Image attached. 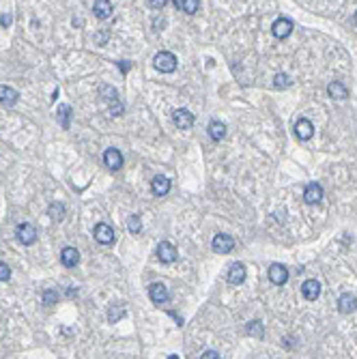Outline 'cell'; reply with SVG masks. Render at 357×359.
I'll use <instances>...</instances> for the list:
<instances>
[{
    "label": "cell",
    "mask_w": 357,
    "mask_h": 359,
    "mask_svg": "<svg viewBox=\"0 0 357 359\" xmlns=\"http://www.w3.org/2000/svg\"><path fill=\"white\" fill-rule=\"evenodd\" d=\"M353 22H355V24H357V13H355V18H353Z\"/></svg>",
    "instance_id": "obj_36"
},
{
    "label": "cell",
    "mask_w": 357,
    "mask_h": 359,
    "mask_svg": "<svg viewBox=\"0 0 357 359\" xmlns=\"http://www.w3.org/2000/svg\"><path fill=\"white\" fill-rule=\"evenodd\" d=\"M304 200L308 204H316L323 200V188H320L318 183H308V188L304 192Z\"/></svg>",
    "instance_id": "obj_16"
},
{
    "label": "cell",
    "mask_w": 357,
    "mask_h": 359,
    "mask_svg": "<svg viewBox=\"0 0 357 359\" xmlns=\"http://www.w3.org/2000/svg\"><path fill=\"white\" fill-rule=\"evenodd\" d=\"M248 334L254 336V338H262L265 336V329H262V322L260 320H252L248 325Z\"/></svg>",
    "instance_id": "obj_27"
},
{
    "label": "cell",
    "mask_w": 357,
    "mask_h": 359,
    "mask_svg": "<svg viewBox=\"0 0 357 359\" xmlns=\"http://www.w3.org/2000/svg\"><path fill=\"white\" fill-rule=\"evenodd\" d=\"M267 276H269V280L274 282L276 286H284L288 282V269L284 267V264H280V262H274L269 267V271H267Z\"/></svg>",
    "instance_id": "obj_6"
},
{
    "label": "cell",
    "mask_w": 357,
    "mask_h": 359,
    "mask_svg": "<svg viewBox=\"0 0 357 359\" xmlns=\"http://www.w3.org/2000/svg\"><path fill=\"white\" fill-rule=\"evenodd\" d=\"M176 248L172 246V243H168V241H162L160 246H157V258H160L162 262H166V264H170V262H174L176 260Z\"/></svg>",
    "instance_id": "obj_12"
},
{
    "label": "cell",
    "mask_w": 357,
    "mask_h": 359,
    "mask_svg": "<svg viewBox=\"0 0 357 359\" xmlns=\"http://www.w3.org/2000/svg\"><path fill=\"white\" fill-rule=\"evenodd\" d=\"M274 86H276V88H288V86H290V78L286 74H278L274 78Z\"/></svg>",
    "instance_id": "obj_30"
},
{
    "label": "cell",
    "mask_w": 357,
    "mask_h": 359,
    "mask_svg": "<svg viewBox=\"0 0 357 359\" xmlns=\"http://www.w3.org/2000/svg\"><path fill=\"white\" fill-rule=\"evenodd\" d=\"M9 278H11V267L6 262L0 260V282H6Z\"/></svg>",
    "instance_id": "obj_31"
},
{
    "label": "cell",
    "mask_w": 357,
    "mask_h": 359,
    "mask_svg": "<svg viewBox=\"0 0 357 359\" xmlns=\"http://www.w3.org/2000/svg\"><path fill=\"white\" fill-rule=\"evenodd\" d=\"M153 64H155L157 71H162V74H172L176 69V56L172 52H160V54H155Z\"/></svg>",
    "instance_id": "obj_2"
},
{
    "label": "cell",
    "mask_w": 357,
    "mask_h": 359,
    "mask_svg": "<svg viewBox=\"0 0 357 359\" xmlns=\"http://www.w3.org/2000/svg\"><path fill=\"white\" fill-rule=\"evenodd\" d=\"M140 228H142L140 215H132V218L127 220V230H130V232H134V234H138V232H140Z\"/></svg>",
    "instance_id": "obj_28"
},
{
    "label": "cell",
    "mask_w": 357,
    "mask_h": 359,
    "mask_svg": "<svg viewBox=\"0 0 357 359\" xmlns=\"http://www.w3.org/2000/svg\"><path fill=\"white\" fill-rule=\"evenodd\" d=\"M99 95H102V99L108 104L110 116H120V114H123V104L118 102V92H116L114 86L102 84V86H99Z\"/></svg>",
    "instance_id": "obj_1"
},
{
    "label": "cell",
    "mask_w": 357,
    "mask_h": 359,
    "mask_svg": "<svg viewBox=\"0 0 357 359\" xmlns=\"http://www.w3.org/2000/svg\"><path fill=\"white\" fill-rule=\"evenodd\" d=\"M338 310L342 314H351L357 310V297L351 295V292H344V295H340L338 299Z\"/></svg>",
    "instance_id": "obj_17"
},
{
    "label": "cell",
    "mask_w": 357,
    "mask_h": 359,
    "mask_svg": "<svg viewBox=\"0 0 357 359\" xmlns=\"http://www.w3.org/2000/svg\"><path fill=\"white\" fill-rule=\"evenodd\" d=\"M176 6H181L185 13H190V16H194L198 11V6H200V0H174Z\"/></svg>",
    "instance_id": "obj_25"
},
{
    "label": "cell",
    "mask_w": 357,
    "mask_h": 359,
    "mask_svg": "<svg viewBox=\"0 0 357 359\" xmlns=\"http://www.w3.org/2000/svg\"><path fill=\"white\" fill-rule=\"evenodd\" d=\"M71 114H74L71 106H67V104H60V106H58V110H56V118H58V123H60L62 129H69V125H71Z\"/></svg>",
    "instance_id": "obj_21"
},
{
    "label": "cell",
    "mask_w": 357,
    "mask_h": 359,
    "mask_svg": "<svg viewBox=\"0 0 357 359\" xmlns=\"http://www.w3.org/2000/svg\"><path fill=\"white\" fill-rule=\"evenodd\" d=\"M295 136L299 140H310L312 136H314V125L310 123L308 118H299L297 120V125H295Z\"/></svg>",
    "instance_id": "obj_15"
},
{
    "label": "cell",
    "mask_w": 357,
    "mask_h": 359,
    "mask_svg": "<svg viewBox=\"0 0 357 359\" xmlns=\"http://www.w3.org/2000/svg\"><path fill=\"white\" fill-rule=\"evenodd\" d=\"M327 92H330V97H332V99H346V97H348L346 86L342 84V82H338V80L330 82V86H327Z\"/></svg>",
    "instance_id": "obj_23"
},
{
    "label": "cell",
    "mask_w": 357,
    "mask_h": 359,
    "mask_svg": "<svg viewBox=\"0 0 357 359\" xmlns=\"http://www.w3.org/2000/svg\"><path fill=\"white\" fill-rule=\"evenodd\" d=\"M271 32H274V37H278V39H286L292 32V22L288 18H278L274 22V26H271Z\"/></svg>",
    "instance_id": "obj_11"
},
{
    "label": "cell",
    "mask_w": 357,
    "mask_h": 359,
    "mask_svg": "<svg viewBox=\"0 0 357 359\" xmlns=\"http://www.w3.org/2000/svg\"><path fill=\"white\" fill-rule=\"evenodd\" d=\"M60 262L65 264V267H76L78 262H80V252H78L76 248H62V252H60Z\"/></svg>",
    "instance_id": "obj_18"
},
{
    "label": "cell",
    "mask_w": 357,
    "mask_h": 359,
    "mask_svg": "<svg viewBox=\"0 0 357 359\" xmlns=\"http://www.w3.org/2000/svg\"><path fill=\"white\" fill-rule=\"evenodd\" d=\"M151 190L155 196H166V194L170 192V181L166 176H162V174H157L153 181H151Z\"/></svg>",
    "instance_id": "obj_19"
},
{
    "label": "cell",
    "mask_w": 357,
    "mask_h": 359,
    "mask_svg": "<svg viewBox=\"0 0 357 359\" xmlns=\"http://www.w3.org/2000/svg\"><path fill=\"white\" fill-rule=\"evenodd\" d=\"M209 136H211V140H216V142H220V140H224L226 138V125L224 123H220V120H211L209 123Z\"/></svg>",
    "instance_id": "obj_22"
},
{
    "label": "cell",
    "mask_w": 357,
    "mask_h": 359,
    "mask_svg": "<svg viewBox=\"0 0 357 359\" xmlns=\"http://www.w3.org/2000/svg\"><path fill=\"white\" fill-rule=\"evenodd\" d=\"M11 22H13V18L9 16V13H4V16H0V26H2V28L11 26Z\"/></svg>",
    "instance_id": "obj_33"
},
{
    "label": "cell",
    "mask_w": 357,
    "mask_h": 359,
    "mask_svg": "<svg viewBox=\"0 0 357 359\" xmlns=\"http://www.w3.org/2000/svg\"><path fill=\"white\" fill-rule=\"evenodd\" d=\"M65 213H67V209H65V204H62V202H54V204H50V209H48V215L54 222L65 220Z\"/></svg>",
    "instance_id": "obj_24"
},
{
    "label": "cell",
    "mask_w": 357,
    "mask_h": 359,
    "mask_svg": "<svg viewBox=\"0 0 357 359\" xmlns=\"http://www.w3.org/2000/svg\"><path fill=\"white\" fill-rule=\"evenodd\" d=\"M200 357H202V359H218V357H220V353H218V350H204V353H202Z\"/></svg>",
    "instance_id": "obj_34"
},
{
    "label": "cell",
    "mask_w": 357,
    "mask_h": 359,
    "mask_svg": "<svg viewBox=\"0 0 357 359\" xmlns=\"http://www.w3.org/2000/svg\"><path fill=\"white\" fill-rule=\"evenodd\" d=\"M232 248H234V239L230 234H216L213 236V252H218V254H228V252H232Z\"/></svg>",
    "instance_id": "obj_8"
},
{
    "label": "cell",
    "mask_w": 357,
    "mask_h": 359,
    "mask_svg": "<svg viewBox=\"0 0 357 359\" xmlns=\"http://www.w3.org/2000/svg\"><path fill=\"white\" fill-rule=\"evenodd\" d=\"M41 299H44V304L52 306V304H56V301H58V292H56L54 288H46L44 292H41Z\"/></svg>",
    "instance_id": "obj_29"
},
{
    "label": "cell",
    "mask_w": 357,
    "mask_h": 359,
    "mask_svg": "<svg viewBox=\"0 0 357 359\" xmlns=\"http://www.w3.org/2000/svg\"><path fill=\"white\" fill-rule=\"evenodd\" d=\"M118 69L123 71V74H127V71L132 69V62H125V60H123V62H118Z\"/></svg>",
    "instance_id": "obj_35"
},
{
    "label": "cell",
    "mask_w": 357,
    "mask_h": 359,
    "mask_svg": "<svg viewBox=\"0 0 357 359\" xmlns=\"http://www.w3.org/2000/svg\"><path fill=\"white\" fill-rule=\"evenodd\" d=\"M123 316H125V308L120 306V304H112V306L108 308V320H110V322H118Z\"/></svg>",
    "instance_id": "obj_26"
},
{
    "label": "cell",
    "mask_w": 357,
    "mask_h": 359,
    "mask_svg": "<svg viewBox=\"0 0 357 359\" xmlns=\"http://www.w3.org/2000/svg\"><path fill=\"white\" fill-rule=\"evenodd\" d=\"M246 267H244V262H232L230 264V269H228V284L230 286H239V284H244L246 282Z\"/></svg>",
    "instance_id": "obj_9"
},
{
    "label": "cell",
    "mask_w": 357,
    "mask_h": 359,
    "mask_svg": "<svg viewBox=\"0 0 357 359\" xmlns=\"http://www.w3.org/2000/svg\"><path fill=\"white\" fill-rule=\"evenodd\" d=\"M92 236H95V241L102 243V246H112V243H114V230H112L110 224H106V222H102V224L95 226Z\"/></svg>",
    "instance_id": "obj_5"
},
{
    "label": "cell",
    "mask_w": 357,
    "mask_h": 359,
    "mask_svg": "<svg viewBox=\"0 0 357 359\" xmlns=\"http://www.w3.org/2000/svg\"><path fill=\"white\" fill-rule=\"evenodd\" d=\"M302 295L308 301H316L320 295V282L318 280H306L302 284Z\"/></svg>",
    "instance_id": "obj_13"
},
{
    "label": "cell",
    "mask_w": 357,
    "mask_h": 359,
    "mask_svg": "<svg viewBox=\"0 0 357 359\" xmlns=\"http://www.w3.org/2000/svg\"><path fill=\"white\" fill-rule=\"evenodd\" d=\"M16 234H18V241L22 243V246H32V243L37 241V228H34L30 222H22V224H18Z\"/></svg>",
    "instance_id": "obj_3"
},
{
    "label": "cell",
    "mask_w": 357,
    "mask_h": 359,
    "mask_svg": "<svg viewBox=\"0 0 357 359\" xmlns=\"http://www.w3.org/2000/svg\"><path fill=\"white\" fill-rule=\"evenodd\" d=\"M172 123L178 127V129H190L194 125V114L185 108H178V110L172 112Z\"/></svg>",
    "instance_id": "obj_10"
},
{
    "label": "cell",
    "mask_w": 357,
    "mask_h": 359,
    "mask_svg": "<svg viewBox=\"0 0 357 359\" xmlns=\"http://www.w3.org/2000/svg\"><path fill=\"white\" fill-rule=\"evenodd\" d=\"M146 2L151 9H164V6L168 4V0H146Z\"/></svg>",
    "instance_id": "obj_32"
},
{
    "label": "cell",
    "mask_w": 357,
    "mask_h": 359,
    "mask_svg": "<svg viewBox=\"0 0 357 359\" xmlns=\"http://www.w3.org/2000/svg\"><path fill=\"white\" fill-rule=\"evenodd\" d=\"M148 297H151L155 306H164V304H168L170 292L162 282H155V284H151V288H148Z\"/></svg>",
    "instance_id": "obj_7"
},
{
    "label": "cell",
    "mask_w": 357,
    "mask_h": 359,
    "mask_svg": "<svg viewBox=\"0 0 357 359\" xmlns=\"http://www.w3.org/2000/svg\"><path fill=\"white\" fill-rule=\"evenodd\" d=\"M18 99H20V92L13 86H0V106L11 108L18 104Z\"/></svg>",
    "instance_id": "obj_14"
},
{
    "label": "cell",
    "mask_w": 357,
    "mask_h": 359,
    "mask_svg": "<svg viewBox=\"0 0 357 359\" xmlns=\"http://www.w3.org/2000/svg\"><path fill=\"white\" fill-rule=\"evenodd\" d=\"M104 166L108 168V170H112V172H116V170L123 168V155H120L118 148L110 146V148L104 150Z\"/></svg>",
    "instance_id": "obj_4"
},
{
    "label": "cell",
    "mask_w": 357,
    "mask_h": 359,
    "mask_svg": "<svg viewBox=\"0 0 357 359\" xmlns=\"http://www.w3.org/2000/svg\"><path fill=\"white\" fill-rule=\"evenodd\" d=\"M92 11H95V16L99 20H108L112 16V2H110V0H95Z\"/></svg>",
    "instance_id": "obj_20"
}]
</instances>
